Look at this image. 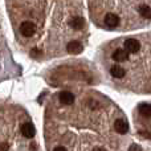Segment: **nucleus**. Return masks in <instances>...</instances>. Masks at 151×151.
I'll return each mask as SVG.
<instances>
[{"mask_svg":"<svg viewBox=\"0 0 151 151\" xmlns=\"http://www.w3.org/2000/svg\"><path fill=\"white\" fill-rule=\"evenodd\" d=\"M0 151H8V145L7 143H0Z\"/></svg>","mask_w":151,"mask_h":151,"instance_id":"obj_15","label":"nucleus"},{"mask_svg":"<svg viewBox=\"0 0 151 151\" xmlns=\"http://www.w3.org/2000/svg\"><path fill=\"white\" fill-rule=\"evenodd\" d=\"M41 55H42V52H41L40 49H37V48H33V49L31 50V57H33V58L40 57Z\"/></svg>","mask_w":151,"mask_h":151,"instance_id":"obj_13","label":"nucleus"},{"mask_svg":"<svg viewBox=\"0 0 151 151\" xmlns=\"http://www.w3.org/2000/svg\"><path fill=\"white\" fill-rule=\"evenodd\" d=\"M125 50L127 53H137L139 49H141V42L137 39H127L125 41Z\"/></svg>","mask_w":151,"mask_h":151,"instance_id":"obj_2","label":"nucleus"},{"mask_svg":"<svg viewBox=\"0 0 151 151\" xmlns=\"http://www.w3.org/2000/svg\"><path fill=\"white\" fill-rule=\"evenodd\" d=\"M129 58V53L126 52L125 49H117L113 53V60L117 61V63H122V61H126Z\"/></svg>","mask_w":151,"mask_h":151,"instance_id":"obj_8","label":"nucleus"},{"mask_svg":"<svg viewBox=\"0 0 151 151\" xmlns=\"http://www.w3.org/2000/svg\"><path fill=\"white\" fill-rule=\"evenodd\" d=\"M129 151H142V147L138 146V145H131L129 147Z\"/></svg>","mask_w":151,"mask_h":151,"instance_id":"obj_14","label":"nucleus"},{"mask_svg":"<svg viewBox=\"0 0 151 151\" xmlns=\"http://www.w3.org/2000/svg\"><path fill=\"white\" fill-rule=\"evenodd\" d=\"M69 24H70V27L73 29H76V31H80V29H82L83 27H85V20H83L82 17H80V16H74V17L70 19Z\"/></svg>","mask_w":151,"mask_h":151,"instance_id":"obj_9","label":"nucleus"},{"mask_svg":"<svg viewBox=\"0 0 151 151\" xmlns=\"http://www.w3.org/2000/svg\"><path fill=\"white\" fill-rule=\"evenodd\" d=\"M139 13L145 19H151V7H149V5H141L139 7Z\"/></svg>","mask_w":151,"mask_h":151,"instance_id":"obj_12","label":"nucleus"},{"mask_svg":"<svg viewBox=\"0 0 151 151\" xmlns=\"http://www.w3.org/2000/svg\"><path fill=\"white\" fill-rule=\"evenodd\" d=\"M110 73H111V76L114 78H122V77H125V69L118 66V65H115L110 69Z\"/></svg>","mask_w":151,"mask_h":151,"instance_id":"obj_11","label":"nucleus"},{"mask_svg":"<svg viewBox=\"0 0 151 151\" xmlns=\"http://www.w3.org/2000/svg\"><path fill=\"white\" fill-rule=\"evenodd\" d=\"M138 110L143 117L151 118V104H141L138 107Z\"/></svg>","mask_w":151,"mask_h":151,"instance_id":"obj_10","label":"nucleus"},{"mask_svg":"<svg viewBox=\"0 0 151 151\" xmlns=\"http://www.w3.org/2000/svg\"><path fill=\"white\" fill-rule=\"evenodd\" d=\"M119 21H121L119 17L115 13H107L105 16V24L107 27H110V28H115L117 25H119Z\"/></svg>","mask_w":151,"mask_h":151,"instance_id":"obj_4","label":"nucleus"},{"mask_svg":"<svg viewBox=\"0 0 151 151\" xmlns=\"http://www.w3.org/2000/svg\"><path fill=\"white\" fill-rule=\"evenodd\" d=\"M36 32V25L32 21H24L20 25V33L25 37H32Z\"/></svg>","mask_w":151,"mask_h":151,"instance_id":"obj_1","label":"nucleus"},{"mask_svg":"<svg viewBox=\"0 0 151 151\" xmlns=\"http://www.w3.org/2000/svg\"><path fill=\"white\" fill-rule=\"evenodd\" d=\"M114 130L117 131L118 134H126L129 131V125L125 119H117L114 122Z\"/></svg>","mask_w":151,"mask_h":151,"instance_id":"obj_5","label":"nucleus"},{"mask_svg":"<svg viewBox=\"0 0 151 151\" xmlns=\"http://www.w3.org/2000/svg\"><path fill=\"white\" fill-rule=\"evenodd\" d=\"M53 151H68V150H66L65 147H63V146H58V147H56Z\"/></svg>","mask_w":151,"mask_h":151,"instance_id":"obj_16","label":"nucleus"},{"mask_svg":"<svg viewBox=\"0 0 151 151\" xmlns=\"http://www.w3.org/2000/svg\"><path fill=\"white\" fill-rule=\"evenodd\" d=\"M82 45L78 41H70L68 45H66V50H68L70 55H80L82 52Z\"/></svg>","mask_w":151,"mask_h":151,"instance_id":"obj_7","label":"nucleus"},{"mask_svg":"<svg viewBox=\"0 0 151 151\" xmlns=\"http://www.w3.org/2000/svg\"><path fill=\"white\" fill-rule=\"evenodd\" d=\"M93 151H106V150L104 147H96V149H93Z\"/></svg>","mask_w":151,"mask_h":151,"instance_id":"obj_17","label":"nucleus"},{"mask_svg":"<svg viewBox=\"0 0 151 151\" xmlns=\"http://www.w3.org/2000/svg\"><path fill=\"white\" fill-rule=\"evenodd\" d=\"M58 99H60V102L64 105H72L74 102V96H73V93H70V91L64 90L60 93Z\"/></svg>","mask_w":151,"mask_h":151,"instance_id":"obj_6","label":"nucleus"},{"mask_svg":"<svg viewBox=\"0 0 151 151\" xmlns=\"http://www.w3.org/2000/svg\"><path fill=\"white\" fill-rule=\"evenodd\" d=\"M21 134H23L25 138H33L35 134H36V129H35V126L32 125L31 122L24 123V125L21 126Z\"/></svg>","mask_w":151,"mask_h":151,"instance_id":"obj_3","label":"nucleus"}]
</instances>
